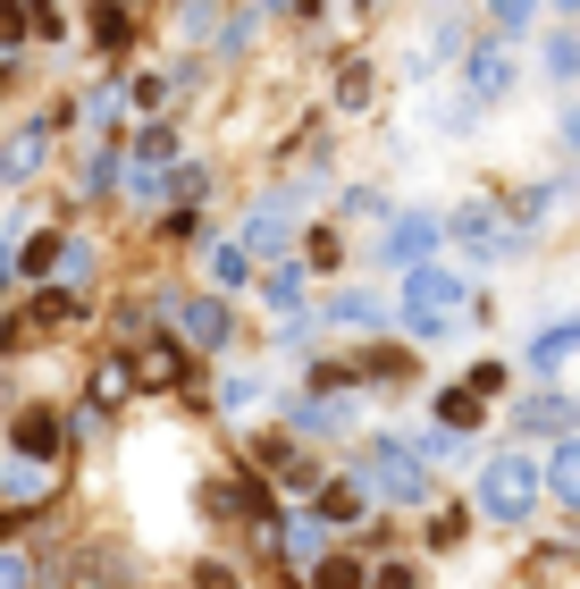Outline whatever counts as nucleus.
Instances as JSON below:
<instances>
[{
	"mask_svg": "<svg viewBox=\"0 0 580 589\" xmlns=\"http://www.w3.org/2000/svg\"><path fill=\"white\" fill-rule=\"evenodd\" d=\"M530 497H539V472H530L522 455H497V463H488V480H480V513H497V522H522Z\"/></svg>",
	"mask_w": 580,
	"mask_h": 589,
	"instance_id": "1",
	"label": "nucleus"
},
{
	"mask_svg": "<svg viewBox=\"0 0 580 589\" xmlns=\"http://www.w3.org/2000/svg\"><path fill=\"white\" fill-rule=\"evenodd\" d=\"M454 304H463V278H454V269L421 262V269L404 278V321H412V328H438V321H446Z\"/></svg>",
	"mask_w": 580,
	"mask_h": 589,
	"instance_id": "2",
	"label": "nucleus"
},
{
	"mask_svg": "<svg viewBox=\"0 0 580 589\" xmlns=\"http://www.w3.org/2000/svg\"><path fill=\"white\" fill-rule=\"evenodd\" d=\"M371 480H379V497H395V505H412V497L430 489V480H421V455L395 446V438H371Z\"/></svg>",
	"mask_w": 580,
	"mask_h": 589,
	"instance_id": "3",
	"label": "nucleus"
},
{
	"mask_svg": "<svg viewBox=\"0 0 580 589\" xmlns=\"http://www.w3.org/2000/svg\"><path fill=\"white\" fill-rule=\"evenodd\" d=\"M169 160H177V135L169 127L135 135V194H144V203H160V169H169Z\"/></svg>",
	"mask_w": 580,
	"mask_h": 589,
	"instance_id": "4",
	"label": "nucleus"
},
{
	"mask_svg": "<svg viewBox=\"0 0 580 589\" xmlns=\"http://www.w3.org/2000/svg\"><path fill=\"white\" fill-rule=\"evenodd\" d=\"M9 438H18V455H59V421L51 413H42V404H35V413H18V421H9Z\"/></svg>",
	"mask_w": 580,
	"mask_h": 589,
	"instance_id": "5",
	"label": "nucleus"
},
{
	"mask_svg": "<svg viewBox=\"0 0 580 589\" xmlns=\"http://www.w3.org/2000/svg\"><path fill=\"white\" fill-rule=\"evenodd\" d=\"M572 354H580V321H556L539 345H530V362H539V371H556V362H572Z\"/></svg>",
	"mask_w": 580,
	"mask_h": 589,
	"instance_id": "6",
	"label": "nucleus"
},
{
	"mask_svg": "<svg viewBox=\"0 0 580 589\" xmlns=\"http://www.w3.org/2000/svg\"><path fill=\"white\" fill-rule=\"evenodd\" d=\"M177 321H186L194 345H227V304H186Z\"/></svg>",
	"mask_w": 580,
	"mask_h": 589,
	"instance_id": "7",
	"label": "nucleus"
},
{
	"mask_svg": "<svg viewBox=\"0 0 580 589\" xmlns=\"http://www.w3.org/2000/svg\"><path fill=\"white\" fill-rule=\"evenodd\" d=\"M42 153H51V135H18V144H9V153H0V169H9V177H18V186H26V177H35L42 169Z\"/></svg>",
	"mask_w": 580,
	"mask_h": 589,
	"instance_id": "8",
	"label": "nucleus"
},
{
	"mask_svg": "<svg viewBox=\"0 0 580 589\" xmlns=\"http://www.w3.org/2000/svg\"><path fill=\"white\" fill-rule=\"evenodd\" d=\"M269 245H286V203H262L244 228V253H269Z\"/></svg>",
	"mask_w": 580,
	"mask_h": 589,
	"instance_id": "9",
	"label": "nucleus"
},
{
	"mask_svg": "<svg viewBox=\"0 0 580 589\" xmlns=\"http://www.w3.org/2000/svg\"><path fill=\"white\" fill-rule=\"evenodd\" d=\"M547 489H556L563 505H580V438H563V455H556V472H547Z\"/></svg>",
	"mask_w": 580,
	"mask_h": 589,
	"instance_id": "10",
	"label": "nucleus"
},
{
	"mask_svg": "<svg viewBox=\"0 0 580 589\" xmlns=\"http://www.w3.org/2000/svg\"><path fill=\"white\" fill-rule=\"evenodd\" d=\"M505 77H513V59H505V51H480V59H471V94H480V101H488V94H505Z\"/></svg>",
	"mask_w": 580,
	"mask_h": 589,
	"instance_id": "11",
	"label": "nucleus"
},
{
	"mask_svg": "<svg viewBox=\"0 0 580 589\" xmlns=\"http://www.w3.org/2000/svg\"><path fill=\"white\" fill-rule=\"evenodd\" d=\"M362 513V489H345V480H320V522H354Z\"/></svg>",
	"mask_w": 580,
	"mask_h": 589,
	"instance_id": "12",
	"label": "nucleus"
},
{
	"mask_svg": "<svg viewBox=\"0 0 580 589\" xmlns=\"http://www.w3.org/2000/svg\"><path fill=\"white\" fill-rule=\"evenodd\" d=\"M522 430H572V404H563V396H530L522 404Z\"/></svg>",
	"mask_w": 580,
	"mask_h": 589,
	"instance_id": "13",
	"label": "nucleus"
},
{
	"mask_svg": "<svg viewBox=\"0 0 580 589\" xmlns=\"http://www.w3.org/2000/svg\"><path fill=\"white\" fill-rule=\"evenodd\" d=\"M438 413H446V438H463L471 421H480V396H471V387H446V396H438Z\"/></svg>",
	"mask_w": 580,
	"mask_h": 589,
	"instance_id": "14",
	"label": "nucleus"
},
{
	"mask_svg": "<svg viewBox=\"0 0 580 589\" xmlns=\"http://www.w3.org/2000/svg\"><path fill=\"white\" fill-rule=\"evenodd\" d=\"M362 581H371L362 556H328V565H320V589H362Z\"/></svg>",
	"mask_w": 580,
	"mask_h": 589,
	"instance_id": "15",
	"label": "nucleus"
},
{
	"mask_svg": "<svg viewBox=\"0 0 580 589\" xmlns=\"http://www.w3.org/2000/svg\"><path fill=\"white\" fill-rule=\"evenodd\" d=\"M430 236H438V219H412V228H395V236H387V262H412Z\"/></svg>",
	"mask_w": 580,
	"mask_h": 589,
	"instance_id": "16",
	"label": "nucleus"
},
{
	"mask_svg": "<svg viewBox=\"0 0 580 589\" xmlns=\"http://www.w3.org/2000/svg\"><path fill=\"white\" fill-rule=\"evenodd\" d=\"M210 269H219V286H244V278H253V253H244V245H219V253H210Z\"/></svg>",
	"mask_w": 580,
	"mask_h": 589,
	"instance_id": "17",
	"label": "nucleus"
},
{
	"mask_svg": "<svg viewBox=\"0 0 580 589\" xmlns=\"http://www.w3.org/2000/svg\"><path fill=\"white\" fill-rule=\"evenodd\" d=\"M286 539H295V565H328V556H320V522H312V513H303Z\"/></svg>",
	"mask_w": 580,
	"mask_h": 589,
	"instance_id": "18",
	"label": "nucleus"
},
{
	"mask_svg": "<svg viewBox=\"0 0 580 589\" xmlns=\"http://www.w3.org/2000/svg\"><path fill=\"white\" fill-rule=\"evenodd\" d=\"M51 262H68V253H51V236H35V245L18 253V269H26V278H42V269H51Z\"/></svg>",
	"mask_w": 580,
	"mask_h": 589,
	"instance_id": "19",
	"label": "nucleus"
},
{
	"mask_svg": "<svg viewBox=\"0 0 580 589\" xmlns=\"http://www.w3.org/2000/svg\"><path fill=\"white\" fill-rule=\"evenodd\" d=\"M0 489H9V497H42V489H51V480H42L35 463H18V472H0Z\"/></svg>",
	"mask_w": 580,
	"mask_h": 589,
	"instance_id": "20",
	"label": "nucleus"
},
{
	"mask_svg": "<svg viewBox=\"0 0 580 589\" xmlns=\"http://www.w3.org/2000/svg\"><path fill=\"white\" fill-rule=\"evenodd\" d=\"M328 312H337V321H371V328H379V304H371V295H337Z\"/></svg>",
	"mask_w": 580,
	"mask_h": 589,
	"instance_id": "21",
	"label": "nucleus"
},
{
	"mask_svg": "<svg viewBox=\"0 0 580 589\" xmlns=\"http://www.w3.org/2000/svg\"><path fill=\"white\" fill-rule=\"evenodd\" d=\"M337 101L354 110V101H371V68H345V85H337Z\"/></svg>",
	"mask_w": 580,
	"mask_h": 589,
	"instance_id": "22",
	"label": "nucleus"
},
{
	"mask_svg": "<svg viewBox=\"0 0 580 589\" xmlns=\"http://www.w3.org/2000/svg\"><path fill=\"white\" fill-rule=\"evenodd\" d=\"M94 42H127V18H118V9H94Z\"/></svg>",
	"mask_w": 580,
	"mask_h": 589,
	"instance_id": "23",
	"label": "nucleus"
},
{
	"mask_svg": "<svg viewBox=\"0 0 580 589\" xmlns=\"http://www.w3.org/2000/svg\"><path fill=\"white\" fill-rule=\"evenodd\" d=\"M0 589H26V556L18 548H0Z\"/></svg>",
	"mask_w": 580,
	"mask_h": 589,
	"instance_id": "24",
	"label": "nucleus"
},
{
	"mask_svg": "<svg viewBox=\"0 0 580 589\" xmlns=\"http://www.w3.org/2000/svg\"><path fill=\"white\" fill-rule=\"evenodd\" d=\"M0 42H26V9H0Z\"/></svg>",
	"mask_w": 580,
	"mask_h": 589,
	"instance_id": "25",
	"label": "nucleus"
},
{
	"mask_svg": "<svg viewBox=\"0 0 580 589\" xmlns=\"http://www.w3.org/2000/svg\"><path fill=\"white\" fill-rule=\"evenodd\" d=\"M379 589H412V572H404V565H395V572H379Z\"/></svg>",
	"mask_w": 580,
	"mask_h": 589,
	"instance_id": "26",
	"label": "nucleus"
},
{
	"mask_svg": "<svg viewBox=\"0 0 580 589\" xmlns=\"http://www.w3.org/2000/svg\"><path fill=\"white\" fill-rule=\"evenodd\" d=\"M563 135H572V153H580V110H572V127H563Z\"/></svg>",
	"mask_w": 580,
	"mask_h": 589,
	"instance_id": "27",
	"label": "nucleus"
},
{
	"mask_svg": "<svg viewBox=\"0 0 580 589\" xmlns=\"http://www.w3.org/2000/svg\"><path fill=\"white\" fill-rule=\"evenodd\" d=\"M0 94H9V59H0Z\"/></svg>",
	"mask_w": 580,
	"mask_h": 589,
	"instance_id": "28",
	"label": "nucleus"
},
{
	"mask_svg": "<svg viewBox=\"0 0 580 589\" xmlns=\"http://www.w3.org/2000/svg\"><path fill=\"white\" fill-rule=\"evenodd\" d=\"M0 269H9V245H0Z\"/></svg>",
	"mask_w": 580,
	"mask_h": 589,
	"instance_id": "29",
	"label": "nucleus"
}]
</instances>
